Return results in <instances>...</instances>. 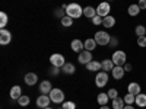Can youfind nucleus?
Instances as JSON below:
<instances>
[{"label":"nucleus","instance_id":"f257e3e1","mask_svg":"<svg viewBox=\"0 0 146 109\" xmlns=\"http://www.w3.org/2000/svg\"><path fill=\"white\" fill-rule=\"evenodd\" d=\"M66 15L70 16L72 19H78L83 15V7L79 5V3H70L66 6Z\"/></svg>","mask_w":146,"mask_h":109},{"label":"nucleus","instance_id":"f03ea898","mask_svg":"<svg viewBox=\"0 0 146 109\" xmlns=\"http://www.w3.org/2000/svg\"><path fill=\"white\" fill-rule=\"evenodd\" d=\"M94 39L96 41V44H98V45H108L110 44V39H111V36H110L108 32L98 31V32H95Z\"/></svg>","mask_w":146,"mask_h":109},{"label":"nucleus","instance_id":"7ed1b4c3","mask_svg":"<svg viewBox=\"0 0 146 109\" xmlns=\"http://www.w3.org/2000/svg\"><path fill=\"white\" fill-rule=\"evenodd\" d=\"M126 58H127L126 53H124V51H120V50H118V51H114V54H113V57H111L114 66H121V67L126 64Z\"/></svg>","mask_w":146,"mask_h":109},{"label":"nucleus","instance_id":"20e7f679","mask_svg":"<svg viewBox=\"0 0 146 109\" xmlns=\"http://www.w3.org/2000/svg\"><path fill=\"white\" fill-rule=\"evenodd\" d=\"M108 80L110 79H108V73L107 71H98V74H96V77H95V84L100 89H102L104 86H107Z\"/></svg>","mask_w":146,"mask_h":109},{"label":"nucleus","instance_id":"39448f33","mask_svg":"<svg viewBox=\"0 0 146 109\" xmlns=\"http://www.w3.org/2000/svg\"><path fill=\"white\" fill-rule=\"evenodd\" d=\"M50 99H51V102H54V103H63L64 102V93H63V90H60V89H53L51 92H50Z\"/></svg>","mask_w":146,"mask_h":109},{"label":"nucleus","instance_id":"423d86ee","mask_svg":"<svg viewBox=\"0 0 146 109\" xmlns=\"http://www.w3.org/2000/svg\"><path fill=\"white\" fill-rule=\"evenodd\" d=\"M110 10H111V6H110L108 2H101L96 7V15L101 16V18H105L110 15Z\"/></svg>","mask_w":146,"mask_h":109},{"label":"nucleus","instance_id":"0eeeda50","mask_svg":"<svg viewBox=\"0 0 146 109\" xmlns=\"http://www.w3.org/2000/svg\"><path fill=\"white\" fill-rule=\"evenodd\" d=\"M50 63L54 67H63L66 64V60H64V57L62 54H53L50 57Z\"/></svg>","mask_w":146,"mask_h":109},{"label":"nucleus","instance_id":"6e6552de","mask_svg":"<svg viewBox=\"0 0 146 109\" xmlns=\"http://www.w3.org/2000/svg\"><path fill=\"white\" fill-rule=\"evenodd\" d=\"M78 61H79V64H85V66H86L88 63H91V61H92V54H91V51L83 50L82 53H79Z\"/></svg>","mask_w":146,"mask_h":109},{"label":"nucleus","instance_id":"1a4fd4ad","mask_svg":"<svg viewBox=\"0 0 146 109\" xmlns=\"http://www.w3.org/2000/svg\"><path fill=\"white\" fill-rule=\"evenodd\" d=\"M51 103V99H50V95H41L38 99H36V106L44 109V108H48Z\"/></svg>","mask_w":146,"mask_h":109},{"label":"nucleus","instance_id":"9d476101","mask_svg":"<svg viewBox=\"0 0 146 109\" xmlns=\"http://www.w3.org/2000/svg\"><path fill=\"white\" fill-rule=\"evenodd\" d=\"M12 41V33L7 29H2L0 31V45H7Z\"/></svg>","mask_w":146,"mask_h":109},{"label":"nucleus","instance_id":"9b49d317","mask_svg":"<svg viewBox=\"0 0 146 109\" xmlns=\"http://www.w3.org/2000/svg\"><path fill=\"white\" fill-rule=\"evenodd\" d=\"M70 47H72L73 51L79 54V53H82V51L85 50V42H82L80 39H73L72 44H70Z\"/></svg>","mask_w":146,"mask_h":109},{"label":"nucleus","instance_id":"f8f14e48","mask_svg":"<svg viewBox=\"0 0 146 109\" xmlns=\"http://www.w3.org/2000/svg\"><path fill=\"white\" fill-rule=\"evenodd\" d=\"M111 73H113L114 80H121L123 76H124V73H126V70H124V67H121V66H115Z\"/></svg>","mask_w":146,"mask_h":109},{"label":"nucleus","instance_id":"ddd939ff","mask_svg":"<svg viewBox=\"0 0 146 109\" xmlns=\"http://www.w3.org/2000/svg\"><path fill=\"white\" fill-rule=\"evenodd\" d=\"M51 90H53V87H51V83L48 80H44V81L40 83V92H41V95H50Z\"/></svg>","mask_w":146,"mask_h":109},{"label":"nucleus","instance_id":"4468645a","mask_svg":"<svg viewBox=\"0 0 146 109\" xmlns=\"http://www.w3.org/2000/svg\"><path fill=\"white\" fill-rule=\"evenodd\" d=\"M9 95H10V99L12 100H18L21 96H22V87L21 86H13V87L10 89V93Z\"/></svg>","mask_w":146,"mask_h":109},{"label":"nucleus","instance_id":"2eb2a0df","mask_svg":"<svg viewBox=\"0 0 146 109\" xmlns=\"http://www.w3.org/2000/svg\"><path fill=\"white\" fill-rule=\"evenodd\" d=\"M127 90H129V93H131V95H139L140 93V90H142V87H140V84L139 83H136V81H131L129 86H127Z\"/></svg>","mask_w":146,"mask_h":109},{"label":"nucleus","instance_id":"dca6fc26","mask_svg":"<svg viewBox=\"0 0 146 109\" xmlns=\"http://www.w3.org/2000/svg\"><path fill=\"white\" fill-rule=\"evenodd\" d=\"M23 80H25V83L28 86H34V84H36V81H38V76H36L35 73H28Z\"/></svg>","mask_w":146,"mask_h":109},{"label":"nucleus","instance_id":"f3484780","mask_svg":"<svg viewBox=\"0 0 146 109\" xmlns=\"http://www.w3.org/2000/svg\"><path fill=\"white\" fill-rule=\"evenodd\" d=\"M115 25V19H114V16H105V18H102V26L104 28H113Z\"/></svg>","mask_w":146,"mask_h":109},{"label":"nucleus","instance_id":"a211bd4d","mask_svg":"<svg viewBox=\"0 0 146 109\" xmlns=\"http://www.w3.org/2000/svg\"><path fill=\"white\" fill-rule=\"evenodd\" d=\"M83 16H85V18H88V19H92L94 16H96V9L92 7V6L83 7Z\"/></svg>","mask_w":146,"mask_h":109},{"label":"nucleus","instance_id":"6ab92c4d","mask_svg":"<svg viewBox=\"0 0 146 109\" xmlns=\"http://www.w3.org/2000/svg\"><path fill=\"white\" fill-rule=\"evenodd\" d=\"M115 66H114V63H113V60H102V63H101V68H102V71H113V68H114Z\"/></svg>","mask_w":146,"mask_h":109},{"label":"nucleus","instance_id":"aec40b11","mask_svg":"<svg viewBox=\"0 0 146 109\" xmlns=\"http://www.w3.org/2000/svg\"><path fill=\"white\" fill-rule=\"evenodd\" d=\"M135 103H136L137 106H140V108H145V106H146V95H145V93H139V95H136V100H135Z\"/></svg>","mask_w":146,"mask_h":109},{"label":"nucleus","instance_id":"412c9836","mask_svg":"<svg viewBox=\"0 0 146 109\" xmlns=\"http://www.w3.org/2000/svg\"><path fill=\"white\" fill-rule=\"evenodd\" d=\"M86 68H88L89 71H100V70H101V63H100V61H95V60H92L91 63L86 64Z\"/></svg>","mask_w":146,"mask_h":109},{"label":"nucleus","instance_id":"4be33fe9","mask_svg":"<svg viewBox=\"0 0 146 109\" xmlns=\"http://www.w3.org/2000/svg\"><path fill=\"white\" fill-rule=\"evenodd\" d=\"M126 106V102L123 98H115L113 99V109H123Z\"/></svg>","mask_w":146,"mask_h":109},{"label":"nucleus","instance_id":"5701e85b","mask_svg":"<svg viewBox=\"0 0 146 109\" xmlns=\"http://www.w3.org/2000/svg\"><path fill=\"white\" fill-rule=\"evenodd\" d=\"M140 7H139V5H130L129 6V9H127V13L130 15V16H137L139 13H140Z\"/></svg>","mask_w":146,"mask_h":109},{"label":"nucleus","instance_id":"b1692460","mask_svg":"<svg viewBox=\"0 0 146 109\" xmlns=\"http://www.w3.org/2000/svg\"><path fill=\"white\" fill-rule=\"evenodd\" d=\"M96 45H98V44H96V41H95V39H92V38H89V39L85 41V50L92 53V51L95 50V47H96Z\"/></svg>","mask_w":146,"mask_h":109},{"label":"nucleus","instance_id":"393cba45","mask_svg":"<svg viewBox=\"0 0 146 109\" xmlns=\"http://www.w3.org/2000/svg\"><path fill=\"white\" fill-rule=\"evenodd\" d=\"M62 71H63V73H66V74H73V73L76 71V67L73 66L72 63H66V64L62 67Z\"/></svg>","mask_w":146,"mask_h":109},{"label":"nucleus","instance_id":"a878e982","mask_svg":"<svg viewBox=\"0 0 146 109\" xmlns=\"http://www.w3.org/2000/svg\"><path fill=\"white\" fill-rule=\"evenodd\" d=\"M96 100H98V103H100L101 106H104V105L108 103L110 96H108V93H100V95H98V98H96Z\"/></svg>","mask_w":146,"mask_h":109},{"label":"nucleus","instance_id":"bb28decb","mask_svg":"<svg viewBox=\"0 0 146 109\" xmlns=\"http://www.w3.org/2000/svg\"><path fill=\"white\" fill-rule=\"evenodd\" d=\"M123 99H124L126 105H133V103H135V100H136V96L127 92V95H124V98H123Z\"/></svg>","mask_w":146,"mask_h":109},{"label":"nucleus","instance_id":"cd10ccee","mask_svg":"<svg viewBox=\"0 0 146 109\" xmlns=\"http://www.w3.org/2000/svg\"><path fill=\"white\" fill-rule=\"evenodd\" d=\"M0 26H2V29H5V26L7 25V22H9V16L5 13V12H2V13H0Z\"/></svg>","mask_w":146,"mask_h":109},{"label":"nucleus","instance_id":"c85d7f7f","mask_svg":"<svg viewBox=\"0 0 146 109\" xmlns=\"http://www.w3.org/2000/svg\"><path fill=\"white\" fill-rule=\"evenodd\" d=\"M60 20H62V25H63V26H67V28H69V26H72V25H73V19H72L70 16H67V15H66V16H63Z\"/></svg>","mask_w":146,"mask_h":109},{"label":"nucleus","instance_id":"c756f323","mask_svg":"<svg viewBox=\"0 0 146 109\" xmlns=\"http://www.w3.org/2000/svg\"><path fill=\"white\" fill-rule=\"evenodd\" d=\"M18 103L21 106H28L29 105V96H25V95H22L21 98L18 99Z\"/></svg>","mask_w":146,"mask_h":109},{"label":"nucleus","instance_id":"7c9ffc66","mask_svg":"<svg viewBox=\"0 0 146 109\" xmlns=\"http://www.w3.org/2000/svg\"><path fill=\"white\" fill-rule=\"evenodd\" d=\"M135 32H136L137 36H145V33H146V28H145L143 25H137L136 29H135Z\"/></svg>","mask_w":146,"mask_h":109},{"label":"nucleus","instance_id":"2f4dec72","mask_svg":"<svg viewBox=\"0 0 146 109\" xmlns=\"http://www.w3.org/2000/svg\"><path fill=\"white\" fill-rule=\"evenodd\" d=\"M108 96H110V99H111V100L115 99V98H118V90L114 89V87H113V89H110V90H108Z\"/></svg>","mask_w":146,"mask_h":109},{"label":"nucleus","instance_id":"473e14b6","mask_svg":"<svg viewBox=\"0 0 146 109\" xmlns=\"http://www.w3.org/2000/svg\"><path fill=\"white\" fill-rule=\"evenodd\" d=\"M62 108L63 109H76V105H75V102L67 100V102H63V106Z\"/></svg>","mask_w":146,"mask_h":109},{"label":"nucleus","instance_id":"72a5a7b5","mask_svg":"<svg viewBox=\"0 0 146 109\" xmlns=\"http://www.w3.org/2000/svg\"><path fill=\"white\" fill-rule=\"evenodd\" d=\"M137 45L145 48L146 47V35L145 36H137Z\"/></svg>","mask_w":146,"mask_h":109},{"label":"nucleus","instance_id":"f704fd0d","mask_svg":"<svg viewBox=\"0 0 146 109\" xmlns=\"http://www.w3.org/2000/svg\"><path fill=\"white\" fill-rule=\"evenodd\" d=\"M91 20H92V23H94V25H102V18H101V16H98V15H96V16H94Z\"/></svg>","mask_w":146,"mask_h":109},{"label":"nucleus","instance_id":"c9c22d12","mask_svg":"<svg viewBox=\"0 0 146 109\" xmlns=\"http://www.w3.org/2000/svg\"><path fill=\"white\" fill-rule=\"evenodd\" d=\"M110 47H117L118 45V38L117 36H111V39H110Z\"/></svg>","mask_w":146,"mask_h":109},{"label":"nucleus","instance_id":"e433bc0d","mask_svg":"<svg viewBox=\"0 0 146 109\" xmlns=\"http://www.w3.org/2000/svg\"><path fill=\"white\" fill-rule=\"evenodd\" d=\"M58 73H60V67H54V66H53V68L50 70V74H51V76H57Z\"/></svg>","mask_w":146,"mask_h":109},{"label":"nucleus","instance_id":"4c0bfd02","mask_svg":"<svg viewBox=\"0 0 146 109\" xmlns=\"http://www.w3.org/2000/svg\"><path fill=\"white\" fill-rule=\"evenodd\" d=\"M63 13H66V10L62 7L60 10H57V12H56V16H58V18H63Z\"/></svg>","mask_w":146,"mask_h":109},{"label":"nucleus","instance_id":"58836bf2","mask_svg":"<svg viewBox=\"0 0 146 109\" xmlns=\"http://www.w3.org/2000/svg\"><path fill=\"white\" fill-rule=\"evenodd\" d=\"M137 5H139L140 9H146V0H139V3H137Z\"/></svg>","mask_w":146,"mask_h":109},{"label":"nucleus","instance_id":"ea45409f","mask_svg":"<svg viewBox=\"0 0 146 109\" xmlns=\"http://www.w3.org/2000/svg\"><path fill=\"white\" fill-rule=\"evenodd\" d=\"M123 67H124V70H126V71H131V68H133V67H131V64H129V63H126Z\"/></svg>","mask_w":146,"mask_h":109},{"label":"nucleus","instance_id":"a19ab883","mask_svg":"<svg viewBox=\"0 0 146 109\" xmlns=\"http://www.w3.org/2000/svg\"><path fill=\"white\" fill-rule=\"evenodd\" d=\"M123 109H135V106H133V105H126Z\"/></svg>","mask_w":146,"mask_h":109},{"label":"nucleus","instance_id":"79ce46f5","mask_svg":"<svg viewBox=\"0 0 146 109\" xmlns=\"http://www.w3.org/2000/svg\"><path fill=\"white\" fill-rule=\"evenodd\" d=\"M100 109H110V108H108V106H107V105H104V106H101V108H100Z\"/></svg>","mask_w":146,"mask_h":109},{"label":"nucleus","instance_id":"37998d69","mask_svg":"<svg viewBox=\"0 0 146 109\" xmlns=\"http://www.w3.org/2000/svg\"><path fill=\"white\" fill-rule=\"evenodd\" d=\"M105 2H108V3H110V2H113V0H105Z\"/></svg>","mask_w":146,"mask_h":109},{"label":"nucleus","instance_id":"c03bdc74","mask_svg":"<svg viewBox=\"0 0 146 109\" xmlns=\"http://www.w3.org/2000/svg\"><path fill=\"white\" fill-rule=\"evenodd\" d=\"M44 109H51V108H50V106H48V108H44Z\"/></svg>","mask_w":146,"mask_h":109},{"label":"nucleus","instance_id":"a18cd8bd","mask_svg":"<svg viewBox=\"0 0 146 109\" xmlns=\"http://www.w3.org/2000/svg\"><path fill=\"white\" fill-rule=\"evenodd\" d=\"M60 109H63V108H60Z\"/></svg>","mask_w":146,"mask_h":109}]
</instances>
